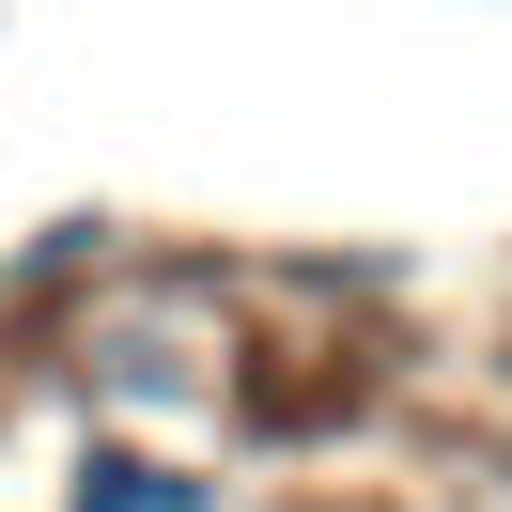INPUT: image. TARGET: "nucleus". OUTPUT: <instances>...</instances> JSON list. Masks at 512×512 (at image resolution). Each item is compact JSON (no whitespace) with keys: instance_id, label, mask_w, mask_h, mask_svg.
I'll return each mask as SVG.
<instances>
[{"instance_id":"1","label":"nucleus","mask_w":512,"mask_h":512,"mask_svg":"<svg viewBox=\"0 0 512 512\" xmlns=\"http://www.w3.org/2000/svg\"><path fill=\"white\" fill-rule=\"evenodd\" d=\"M47 357H63V388L109 419V435H202V419L233 404V326L187 311V280H125L109 264L78 311H47Z\"/></svg>"},{"instance_id":"2","label":"nucleus","mask_w":512,"mask_h":512,"mask_svg":"<svg viewBox=\"0 0 512 512\" xmlns=\"http://www.w3.org/2000/svg\"><path fill=\"white\" fill-rule=\"evenodd\" d=\"M63 512H233V466H202L187 435H78L63 450Z\"/></svg>"},{"instance_id":"3","label":"nucleus","mask_w":512,"mask_h":512,"mask_svg":"<svg viewBox=\"0 0 512 512\" xmlns=\"http://www.w3.org/2000/svg\"><path fill=\"white\" fill-rule=\"evenodd\" d=\"M109 264H125V233H109V218H47L32 249L0 264V311H16V326H47V311H78Z\"/></svg>"}]
</instances>
